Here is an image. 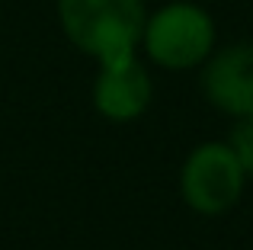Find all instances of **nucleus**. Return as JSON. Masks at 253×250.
I'll list each match as a JSON object with an SVG mask.
<instances>
[{
	"instance_id": "423d86ee",
	"label": "nucleus",
	"mask_w": 253,
	"mask_h": 250,
	"mask_svg": "<svg viewBox=\"0 0 253 250\" xmlns=\"http://www.w3.org/2000/svg\"><path fill=\"white\" fill-rule=\"evenodd\" d=\"M231 151H234V157L241 161L244 173H253V116L244 119L234 128V135H231Z\"/></svg>"
},
{
	"instance_id": "f03ea898",
	"label": "nucleus",
	"mask_w": 253,
	"mask_h": 250,
	"mask_svg": "<svg viewBox=\"0 0 253 250\" xmlns=\"http://www.w3.org/2000/svg\"><path fill=\"white\" fill-rule=\"evenodd\" d=\"M144 48L164 68H192L209 55L215 42V26L209 13L192 3H170L144 19Z\"/></svg>"
},
{
	"instance_id": "7ed1b4c3",
	"label": "nucleus",
	"mask_w": 253,
	"mask_h": 250,
	"mask_svg": "<svg viewBox=\"0 0 253 250\" xmlns=\"http://www.w3.org/2000/svg\"><path fill=\"white\" fill-rule=\"evenodd\" d=\"M244 189V167L231 144H202L183 167V196L196 212L218 215L237 202Z\"/></svg>"
},
{
	"instance_id": "f257e3e1",
	"label": "nucleus",
	"mask_w": 253,
	"mask_h": 250,
	"mask_svg": "<svg viewBox=\"0 0 253 250\" xmlns=\"http://www.w3.org/2000/svg\"><path fill=\"white\" fill-rule=\"evenodd\" d=\"M68 39L99 64L128 58L144 32L141 0H58Z\"/></svg>"
},
{
	"instance_id": "20e7f679",
	"label": "nucleus",
	"mask_w": 253,
	"mask_h": 250,
	"mask_svg": "<svg viewBox=\"0 0 253 250\" xmlns=\"http://www.w3.org/2000/svg\"><path fill=\"white\" fill-rule=\"evenodd\" d=\"M96 109L112 122H128L144 113L151 103V77L135 55L119 58V61L103 64L96 77V90H93Z\"/></svg>"
},
{
	"instance_id": "39448f33",
	"label": "nucleus",
	"mask_w": 253,
	"mask_h": 250,
	"mask_svg": "<svg viewBox=\"0 0 253 250\" xmlns=\"http://www.w3.org/2000/svg\"><path fill=\"white\" fill-rule=\"evenodd\" d=\"M205 96L231 116H253V45L224 48L202 74Z\"/></svg>"
}]
</instances>
